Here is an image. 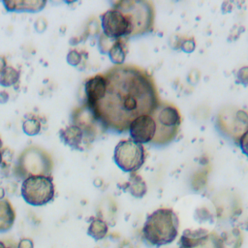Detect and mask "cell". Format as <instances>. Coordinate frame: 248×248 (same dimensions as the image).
I'll return each instance as SVG.
<instances>
[{
  "instance_id": "cell-31",
  "label": "cell",
  "mask_w": 248,
  "mask_h": 248,
  "mask_svg": "<svg viewBox=\"0 0 248 248\" xmlns=\"http://www.w3.org/2000/svg\"><path fill=\"white\" fill-rule=\"evenodd\" d=\"M5 190L3 187H0V200H4L5 199Z\"/></svg>"
},
{
  "instance_id": "cell-32",
  "label": "cell",
  "mask_w": 248,
  "mask_h": 248,
  "mask_svg": "<svg viewBox=\"0 0 248 248\" xmlns=\"http://www.w3.org/2000/svg\"><path fill=\"white\" fill-rule=\"evenodd\" d=\"M2 148H0V166L2 165V163H3V154H2V150H1Z\"/></svg>"
},
{
  "instance_id": "cell-9",
  "label": "cell",
  "mask_w": 248,
  "mask_h": 248,
  "mask_svg": "<svg viewBox=\"0 0 248 248\" xmlns=\"http://www.w3.org/2000/svg\"><path fill=\"white\" fill-rule=\"evenodd\" d=\"M179 248H223L219 235L204 229L185 230L179 240Z\"/></svg>"
},
{
  "instance_id": "cell-10",
  "label": "cell",
  "mask_w": 248,
  "mask_h": 248,
  "mask_svg": "<svg viewBox=\"0 0 248 248\" xmlns=\"http://www.w3.org/2000/svg\"><path fill=\"white\" fill-rule=\"evenodd\" d=\"M131 140L142 144L153 140L156 134V123L151 114H144L134 119L128 128Z\"/></svg>"
},
{
  "instance_id": "cell-23",
  "label": "cell",
  "mask_w": 248,
  "mask_h": 248,
  "mask_svg": "<svg viewBox=\"0 0 248 248\" xmlns=\"http://www.w3.org/2000/svg\"><path fill=\"white\" fill-rule=\"evenodd\" d=\"M116 40H112V39H109L108 38L107 36H105L104 34H102L100 37H99V41H98V46H99V49L102 53H108L109 48L111 47V46L113 45V43L115 42Z\"/></svg>"
},
{
  "instance_id": "cell-13",
  "label": "cell",
  "mask_w": 248,
  "mask_h": 248,
  "mask_svg": "<svg viewBox=\"0 0 248 248\" xmlns=\"http://www.w3.org/2000/svg\"><path fill=\"white\" fill-rule=\"evenodd\" d=\"M1 3L11 13H38L46 5L45 0H4Z\"/></svg>"
},
{
  "instance_id": "cell-14",
  "label": "cell",
  "mask_w": 248,
  "mask_h": 248,
  "mask_svg": "<svg viewBox=\"0 0 248 248\" xmlns=\"http://www.w3.org/2000/svg\"><path fill=\"white\" fill-rule=\"evenodd\" d=\"M98 122L92 109L86 105L77 108L72 112V123L80 127L87 136L93 133V128L95 123Z\"/></svg>"
},
{
  "instance_id": "cell-26",
  "label": "cell",
  "mask_w": 248,
  "mask_h": 248,
  "mask_svg": "<svg viewBox=\"0 0 248 248\" xmlns=\"http://www.w3.org/2000/svg\"><path fill=\"white\" fill-rule=\"evenodd\" d=\"M46 27H47V20L43 16L38 17L34 22V28L38 33H43L44 31H46Z\"/></svg>"
},
{
  "instance_id": "cell-18",
  "label": "cell",
  "mask_w": 248,
  "mask_h": 248,
  "mask_svg": "<svg viewBox=\"0 0 248 248\" xmlns=\"http://www.w3.org/2000/svg\"><path fill=\"white\" fill-rule=\"evenodd\" d=\"M20 78V73L17 69L8 65L3 73L0 75V86L11 87L16 85Z\"/></svg>"
},
{
  "instance_id": "cell-19",
  "label": "cell",
  "mask_w": 248,
  "mask_h": 248,
  "mask_svg": "<svg viewBox=\"0 0 248 248\" xmlns=\"http://www.w3.org/2000/svg\"><path fill=\"white\" fill-rule=\"evenodd\" d=\"M124 46H125V45L120 39L116 40L108 52L110 61L113 62L114 64H116V66L123 65L124 61H125L126 51H125Z\"/></svg>"
},
{
  "instance_id": "cell-21",
  "label": "cell",
  "mask_w": 248,
  "mask_h": 248,
  "mask_svg": "<svg viewBox=\"0 0 248 248\" xmlns=\"http://www.w3.org/2000/svg\"><path fill=\"white\" fill-rule=\"evenodd\" d=\"M220 237L222 240L223 248H239L242 242L241 234L237 230H233Z\"/></svg>"
},
{
  "instance_id": "cell-1",
  "label": "cell",
  "mask_w": 248,
  "mask_h": 248,
  "mask_svg": "<svg viewBox=\"0 0 248 248\" xmlns=\"http://www.w3.org/2000/svg\"><path fill=\"white\" fill-rule=\"evenodd\" d=\"M105 77L106 94L90 108L105 129L123 133L134 119L152 114L160 104L153 78L138 66H114Z\"/></svg>"
},
{
  "instance_id": "cell-4",
  "label": "cell",
  "mask_w": 248,
  "mask_h": 248,
  "mask_svg": "<svg viewBox=\"0 0 248 248\" xmlns=\"http://www.w3.org/2000/svg\"><path fill=\"white\" fill-rule=\"evenodd\" d=\"M16 169L24 178L31 175H51L53 161L50 154L40 146L26 147L17 159Z\"/></svg>"
},
{
  "instance_id": "cell-25",
  "label": "cell",
  "mask_w": 248,
  "mask_h": 248,
  "mask_svg": "<svg viewBox=\"0 0 248 248\" xmlns=\"http://www.w3.org/2000/svg\"><path fill=\"white\" fill-rule=\"evenodd\" d=\"M236 78L240 83L248 85V66L240 68L236 74Z\"/></svg>"
},
{
  "instance_id": "cell-8",
  "label": "cell",
  "mask_w": 248,
  "mask_h": 248,
  "mask_svg": "<svg viewBox=\"0 0 248 248\" xmlns=\"http://www.w3.org/2000/svg\"><path fill=\"white\" fill-rule=\"evenodd\" d=\"M101 26L103 34L112 40L132 37L134 32L128 15L115 7L101 15Z\"/></svg>"
},
{
  "instance_id": "cell-27",
  "label": "cell",
  "mask_w": 248,
  "mask_h": 248,
  "mask_svg": "<svg viewBox=\"0 0 248 248\" xmlns=\"http://www.w3.org/2000/svg\"><path fill=\"white\" fill-rule=\"evenodd\" d=\"M195 42L193 39H187L185 41L182 42V45H181V49L187 53L189 52H192L194 49H195Z\"/></svg>"
},
{
  "instance_id": "cell-5",
  "label": "cell",
  "mask_w": 248,
  "mask_h": 248,
  "mask_svg": "<svg viewBox=\"0 0 248 248\" xmlns=\"http://www.w3.org/2000/svg\"><path fill=\"white\" fill-rule=\"evenodd\" d=\"M24 202L33 206L47 204L54 199L55 187L51 175H31L25 177L20 186Z\"/></svg>"
},
{
  "instance_id": "cell-28",
  "label": "cell",
  "mask_w": 248,
  "mask_h": 248,
  "mask_svg": "<svg viewBox=\"0 0 248 248\" xmlns=\"http://www.w3.org/2000/svg\"><path fill=\"white\" fill-rule=\"evenodd\" d=\"M17 248H34V242L31 238H21L17 243Z\"/></svg>"
},
{
  "instance_id": "cell-7",
  "label": "cell",
  "mask_w": 248,
  "mask_h": 248,
  "mask_svg": "<svg viewBox=\"0 0 248 248\" xmlns=\"http://www.w3.org/2000/svg\"><path fill=\"white\" fill-rule=\"evenodd\" d=\"M113 160L123 171L135 173L144 164L145 151L142 144L133 140H123L114 148Z\"/></svg>"
},
{
  "instance_id": "cell-34",
  "label": "cell",
  "mask_w": 248,
  "mask_h": 248,
  "mask_svg": "<svg viewBox=\"0 0 248 248\" xmlns=\"http://www.w3.org/2000/svg\"><path fill=\"white\" fill-rule=\"evenodd\" d=\"M2 146H3V142H2V140L0 139V148H2Z\"/></svg>"
},
{
  "instance_id": "cell-2",
  "label": "cell",
  "mask_w": 248,
  "mask_h": 248,
  "mask_svg": "<svg viewBox=\"0 0 248 248\" xmlns=\"http://www.w3.org/2000/svg\"><path fill=\"white\" fill-rule=\"evenodd\" d=\"M178 217L170 208H158L149 214L142 227V237L151 246L171 243L178 234Z\"/></svg>"
},
{
  "instance_id": "cell-29",
  "label": "cell",
  "mask_w": 248,
  "mask_h": 248,
  "mask_svg": "<svg viewBox=\"0 0 248 248\" xmlns=\"http://www.w3.org/2000/svg\"><path fill=\"white\" fill-rule=\"evenodd\" d=\"M9 94L6 91H1L0 92V104H5L9 101Z\"/></svg>"
},
{
  "instance_id": "cell-22",
  "label": "cell",
  "mask_w": 248,
  "mask_h": 248,
  "mask_svg": "<svg viewBox=\"0 0 248 248\" xmlns=\"http://www.w3.org/2000/svg\"><path fill=\"white\" fill-rule=\"evenodd\" d=\"M81 59H82V56L80 52L78 51L77 49L69 50L66 56L67 63L73 67H78L81 63Z\"/></svg>"
},
{
  "instance_id": "cell-30",
  "label": "cell",
  "mask_w": 248,
  "mask_h": 248,
  "mask_svg": "<svg viewBox=\"0 0 248 248\" xmlns=\"http://www.w3.org/2000/svg\"><path fill=\"white\" fill-rule=\"evenodd\" d=\"M7 60L5 58V56L0 55V75L3 73V71L5 70V68L7 67Z\"/></svg>"
},
{
  "instance_id": "cell-12",
  "label": "cell",
  "mask_w": 248,
  "mask_h": 248,
  "mask_svg": "<svg viewBox=\"0 0 248 248\" xmlns=\"http://www.w3.org/2000/svg\"><path fill=\"white\" fill-rule=\"evenodd\" d=\"M86 136L87 134L80 127L73 123L59 130V138L61 141L65 145L76 150L81 149Z\"/></svg>"
},
{
  "instance_id": "cell-3",
  "label": "cell",
  "mask_w": 248,
  "mask_h": 248,
  "mask_svg": "<svg viewBox=\"0 0 248 248\" xmlns=\"http://www.w3.org/2000/svg\"><path fill=\"white\" fill-rule=\"evenodd\" d=\"M151 115L156 123V134L151 143L165 145L173 140L181 124V116L176 107L160 103Z\"/></svg>"
},
{
  "instance_id": "cell-6",
  "label": "cell",
  "mask_w": 248,
  "mask_h": 248,
  "mask_svg": "<svg viewBox=\"0 0 248 248\" xmlns=\"http://www.w3.org/2000/svg\"><path fill=\"white\" fill-rule=\"evenodd\" d=\"M115 8L126 13L133 25V36L144 34L152 29L154 9L148 1H122Z\"/></svg>"
},
{
  "instance_id": "cell-20",
  "label": "cell",
  "mask_w": 248,
  "mask_h": 248,
  "mask_svg": "<svg viewBox=\"0 0 248 248\" xmlns=\"http://www.w3.org/2000/svg\"><path fill=\"white\" fill-rule=\"evenodd\" d=\"M22 131L25 135L33 137L40 134L42 130V123L36 116H25L22 121Z\"/></svg>"
},
{
  "instance_id": "cell-17",
  "label": "cell",
  "mask_w": 248,
  "mask_h": 248,
  "mask_svg": "<svg viewBox=\"0 0 248 248\" xmlns=\"http://www.w3.org/2000/svg\"><path fill=\"white\" fill-rule=\"evenodd\" d=\"M108 224L100 218L93 219L90 222L87 229V234L96 241L105 238L106 235L108 234Z\"/></svg>"
},
{
  "instance_id": "cell-15",
  "label": "cell",
  "mask_w": 248,
  "mask_h": 248,
  "mask_svg": "<svg viewBox=\"0 0 248 248\" xmlns=\"http://www.w3.org/2000/svg\"><path fill=\"white\" fill-rule=\"evenodd\" d=\"M16 221V211L12 203L4 199L0 200V232H6L12 229Z\"/></svg>"
},
{
  "instance_id": "cell-33",
  "label": "cell",
  "mask_w": 248,
  "mask_h": 248,
  "mask_svg": "<svg viewBox=\"0 0 248 248\" xmlns=\"http://www.w3.org/2000/svg\"><path fill=\"white\" fill-rule=\"evenodd\" d=\"M0 248H7V246L2 241H0Z\"/></svg>"
},
{
  "instance_id": "cell-16",
  "label": "cell",
  "mask_w": 248,
  "mask_h": 248,
  "mask_svg": "<svg viewBox=\"0 0 248 248\" xmlns=\"http://www.w3.org/2000/svg\"><path fill=\"white\" fill-rule=\"evenodd\" d=\"M127 191L135 198H142L147 191L145 181L141 178V176L136 173H131L128 181Z\"/></svg>"
},
{
  "instance_id": "cell-24",
  "label": "cell",
  "mask_w": 248,
  "mask_h": 248,
  "mask_svg": "<svg viewBox=\"0 0 248 248\" xmlns=\"http://www.w3.org/2000/svg\"><path fill=\"white\" fill-rule=\"evenodd\" d=\"M238 143L241 151L248 157V129L240 136Z\"/></svg>"
},
{
  "instance_id": "cell-11",
  "label": "cell",
  "mask_w": 248,
  "mask_h": 248,
  "mask_svg": "<svg viewBox=\"0 0 248 248\" xmlns=\"http://www.w3.org/2000/svg\"><path fill=\"white\" fill-rule=\"evenodd\" d=\"M107 91V79L105 75H96L86 79L84 83L85 105L89 108L97 104L105 96Z\"/></svg>"
}]
</instances>
